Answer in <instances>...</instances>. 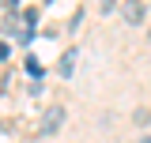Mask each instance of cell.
<instances>
[{
	"mask_svg": "<svg viewBox=\"0 0 151 143\" xmlns=\"http://www.w3.org/2000/svg\"><path fill=\"white\" fill-rule=\"evenodd\" d=\"M140 143H151V136H144V139H140Z\"/></svg>",
	"mask_w": 151,
	"mask_h": 143,
	"instance_id": "9",
	"label": "cell"
},
{
	"mask_svg": "<svg viewBox=\"0 0 151 143\" xmlns=\"http://www.w3.org/2000/svg\"><path fill=\"white\" fill-rule=\"evenodd\" d=\"M147 41H151V34H147Z\"/></svg>",
	"mask_w": 151,
	"mask_h": 143,
	"instance_id": "10",
	"label": "cell"
},
{
	"mask_svg": "<svg viewBox=\"0 0 151 143\" xmlns=\"http://www.w3.org/2000/svg\"><path fill=\"white\" fill-rule=\"evenodd\" d=\"M64 106H49L45 109V117H42V128H38V136H57L60 132V124H64Z\"/></svg>",
	"mask_w": 151,
	"mask_h": 143,
	"instance_id": "1",
	"label": "cell"
},
{
	"mask_svg": "<svg viewBox=\"0 0 151 143\" xmlns=\"http://www.w3.org/2000/svg\"><path fill=\"white\" fill-rule=\"evenodd\" d=\"M121 15H125L129 26H140L144 15H147V8H144V0H125V4H121Z\"/></svg>",
	"mask_w": 151,
	"mask_h": 143,
	"instance_id": "2",
	"label": "cell"
},
{
	"mask_svg": "<svg viewBox=\"0 0 151 143\" xmlns=\"http://www.w3.org/2000/svg\"><path fill=\"white\" fill-rule=\"evenodd\" d=\"M0 4H8V8H15V4H19V0H0Z\"/></svg>",
	"mask_w": 151,
	"mask_h": 143,
	"instance_id": "8",
	"label": "cell"
},
{
	"mask_svg": "<svg viewBox=\"0 0 151 143\" xmlns=\"http://www.w3.org/2000/svg\"><path fill=\"white\" fill-rule=\"evenodd\" d=\"M27 72H30V75H34V79H42V64H38L34 56H27Z\"/></svg>",
	"mask_w": 151,
	"mask_h": 143,
	"instance_id": "5",
	"label": "cell"
},
{
	"mask_svg": "<svg viewBox=\"0 0 151 143\" xmlns=\"http://www.w3.org/2000/svg\"><path fill=\"white\" fill-rule=\"evenodd\" d=\"M76 60H79V53H76V49H68V53L60 56V64H57V72H60V75L68 79V75L76 72Z\"/></svg>",
	"mask_w": 151,
	"mask_h": 143,
	"instance_id": "3",
	"label": "cell"
},
{
	"mask_svg": "<svg viewBox=\"0 0 151 143\" xmlns=\"http://www.w3.org/2000/svg\"><path fill=\"white\" fill-rule=\"evenodd\" d=\"M4 56H8V45H4V41H0V60H4Z\"/></svg>",
	"mask_w": 151,
	"mask_h": 143,
	"instance_id": "7",
	"label": "cell"
},
{
	"mask_svg": "<svg viewBox=\"0 0 151 143\" xmlns=\"http://www.w3.org/2000/svg\"><path fill=\"white\" fill-rule=\"evenodd\" d=\"M98 8H102V15H110V11L121 8V4H117V0H98Z\"/></svg>",
	"mask_w": 151,
	"mask_h": 143,
	"instance_id": "6",
	"label": "cell"
},
{
	"mask_svg": "<svg viewBox=\"0 0 151 143\" xmlns=\"http://www.w3.org/2000/svg\"><path fill=\"white\" fill-rule=\"evenodd\" d=\"M132 121H136L140 128H147V124H151V109H136V113H132Z\"/></svg>",
	"mask_w": 151,
	"mask_h": 143,
	"instance_id": "4",
	"label": "cell"
}]
</instances>
